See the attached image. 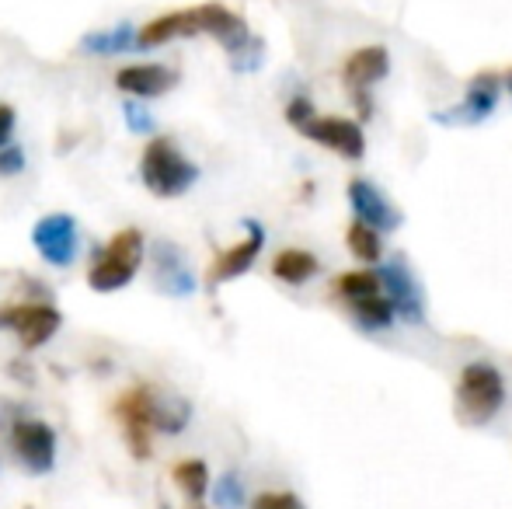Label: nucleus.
I'll list each match as a JSON object with an SVG mask.
<instances>
[{
    "label": "nucleus",
    "mask_w": 512,
    "mask_h": 509,
    "mask_svg": "<svg viewBox=\"0 0 512 509\" xmlns=\"http://www.w3.org/2000/svg\"><path fill=\"white\" fill-rule=\"evenodd\" d=\"M150 262H154V283L164 297H192V293H196L199 279L178 245L157 241L154 252H150Z\"/></svg>",
    "instance_id": "9b49d317"
},
{
    "label": "nucleus",
    "mask_w": 512,
    "mask_h": 509,
    "mask_svg": "<svg viewBox=\"0 0 512 509\" xmlns=\"http://www.w3.org/2000/svg\"><path fill=\"white\" fill-rule=\"evenodd\" d=\"M244 231H248V238H244L241 245H234V248H227V252L216 255L213 269H209V283H213V286L230 283V279L244 276V272L255 265V258L262 255L265 227L258 224V220H244Z\"/></svg>",
    "instance_id": "dca6fc26"
},
{
    "label": "nucleus",
    "mask_w": 512,
    "mask_h": 509,
    "mask_svg": "<svg viewBox=\"0 0 512 509\" xmlns=\"http://www.w3.org/2000/svg\"><path fill=\"white\" fill-rule=\"evenodd\" d=\"M499 95H502L499 77L478 74L471 81V88H467V95L460 98L457 105H450V109H443V112H432V123H439V126H478L495 112Z\"/></svg>",
    "instance_id": "6e6552de"
},
{
    "label": "nucleus",
    "mask_w": 512,
    "mask_h": 509,
    "mask_svg": "<svg viewBox=\"0 0 512 509\" xmlns=\"http://www.w3.org/2000/svg\"><path fill=\"white\" fill-rule=\"evenodd\" d=\"M506 84H509V91H512V74H509V81H506Z\"/></svg>",
    "instance_id": "7c9ffc66"
},
{
    "label": "nucleus",
    "mask_w": 512,
    "mask_h": 509,
    "mask_svg": "<svg viewBox=\"0 0 512 509\" xmlns=\"http://www.w3.org/2000/svg\"><path fill=\"white\" fill-rule=\"evenodd\" d=\"M349 203H352V213H356L359 224L373 227L377 234H391L401 227V213L377 185H370L366 178H356L349 182Z\"/></svg>",
    "instance_id": "4468645a"
},
{
    "label": "nucleus",
    "mask_w": 512,
    "mask_h": 509,
    "mask_svg": "<svg viewBox=\"0 0 512 509\" xmlns=\"http://www.w3.org/2000/svg\"><path fill=\"white\" fill-rule=\"evenodd\" d=\"M307 140L321 143V147L335 150L342 154L345 161H363L366 154V136H363V126L352 123V119H338V116H314L310 123L300 129Z\"/></svg>",
    "instance_id": "f8f14e48"
},
{
    "label": "nucleus",
    "mask_w": 512,
    "mask_h": 509,
    "mask_svg": "<svg viewBox=\"0 0 512 509\" xmlns=\"http://www.w3.org/2000/svg\"><path fill=\"white\" fill-rule=\"evenodd\" d=\"M122 119H126V129L129 133H136V136H150L157 129V119L150 116V109L143 102H122Z\"/></svg>",
    "instance_id": "a878e982"
},
{
    "label": "nucleus",
    "mask_w": 512,
    "mask_h": 509,
    "mask_svg": "<svg viewBox=\"0 0 512 509\" xmlns=\"http://www.w3.org/2000/svg\"><path fill=\"white\" fill-rule=\"evenodd\" d=\"M209 492H213L216 509H241L244 506V482H241V475H234V471H227L220 482L209 485Z\"/></svg>",
    "instance_id": "393cba45"
},
{
    "label": "nucleus",
    "mask_w": 512,
    "mask_h": 509,
    "mask_svg": "<svg viewBox=\"0 0 512 509\" xmlns=\"http://www.w3.org/2000/svg\"><path fill=\"white\" fill-rule=\"evenodd\" d=\"M248 509H307V506L293 492H262V496L251 499Z\"/></svg>",
    "instance_id": "cd10ccee"
},
{
    "label": "nucleus",
    "mask_w": 512,
    "mask_h": 509,
    "mask_svg": "<svg viewBox=\"0 0 512 509\" xmlns=\"http://www.w3.org/2000/svg\"><path fill=\"white\" fill-rule=\"evenodd\" d=\"M178 84V74L164 63H129L115 74V88L129 95L133 102H150V98H164Z\"/></svg>",
    "instance_id": "2eb2a0df"
},
{
    "label": "nucleus",
    "mask_w": 512,
    "mask_h": 509,
    "mask_svg": "<svg viewBox=\"0 0 512 509\" xmlns=\"http://www.w3.org/2000/svg\"><path fill=\"white\" fill-rule=\"evenodd\" d=\"M192 35H203L199 32V14H196V7H185V11L157 14V18H150L143 28H136V46L157 49L175 39H192Z\"/></svg>",
    "instance_id": "f3484780"
},
{
    "label": "nucleus",
    "mask_w": 512,
    "mask_h": 509,
    "mask_svg": "<svg viewBox=\"0 0 512 509\" xmlns=\"http://www.w3.org/2000/svg\"><path fill=\"white\" fill-rule=\"evenodd\" d=\"M14 332L25 353L49 346L63 328V314L53 300H18V304H0V332Z\"/></svg>",
    "instance_id": "20e7f679"
},
{
    "label": "nucleus",
    "mask_w": 512,
    "mask_h": 509,
    "mask_svg": "<svg viewBox=\"0 0 512 509\" xmlns=\"http://www.w3.org/2000/svg\"><path fill=\"white\" fill-rule=\"evenodd\" d=\"M157 387L136 384L115 401V419L122 426V440H126L129 454L136 461H150V440H154V412H157Z\"/></svg>",
    "instance_id": "39448f33"
},
{
    "label": "nucleus",
    "mask_w": 512,
    "mask_h": 509,
    "mask_svg": "<svg viewBox=\"0 0 512 509\" xmlns=\"http://www.w3.org/2000/svg\"><path fill=\"white\" fill-rule=\"evenodd\" d=\"M140 182L157 199H178L199 182V164L171 136H150L140 154Z\"/></svg>",
    "instance_id": "f257e3e1"
},
{
    "label": "nucleus",
    "mask_w": 512,
    "mask_h": 509,
    "mask_svg": "<svg viewBox=\"0 0 512 509\" xmlns=\"http://www.w3.org/2000/svg\"><path fill=\"white\" fill-rule=\"evenodd\" d=\"M143 265V234L136 227H122L108 238V245L95 248V262L88 269V286L95 293L126 290Z\"/></svg>",
    "instance_id": "f03ea898"
},
{
    "label": "nucleus",
    "mask_w": 512,
    "mask_h": 509,
    "mask_svg": "<svg viewBox=\"0 0 512 509\" xmlns=\"http://www.w3.org/2000/svg\"><path fill=\"white\" fill-rule=\"evenodd\" d=\"M192 422V405L178 394H157V412H154V433L178 436L185 433Z\"/></svg>",
    "instance_id": "412c9836"
},
{
    "label": "nucleus",
    "mask_w": 512,
    "mask_h": 509,
    "mask_svg": "<svg viewBox=\"0 0 512 509\" xmlns=\"http://www.w3.org/2000/svg\"><path fill=\"white\" fill-rule=\"evenodd\" d=\"M171 478H175V485L182 489V496L189 499L196 509H203V499L209 492V468L206 461H199V457H189V461H178L175 471H171Z\"/></svg>",
    "instance_id": "aec40b11"
},
{
    "label": "nucleus",
    "mask_w": 512,
    "mask_h": 509,
    "mask_svg": "<svg viewBox=\"0 0 512 509\" xmlns=\"http://www.w3.org/2000/svg\"><path fill=\"white\" fill-rule=\"evenodd\" d=\"M32 245L39 258L53 269H70L77 262V220L74 213H46L35 220Z\"/></svg>",
    "instance_id": "0eeeda50"
},
{
    "label": "nucleus",
    "mask_w": 512,
    "mask_h": 509,
    "mask_svg": "<svg viewBox=\"0 0 512 509\" xmlns=\"http://www.w3.org/2000/svg\"><path fill=\"white\" fill-rule=\"evenodd\" d=\"M387 74H391V53H387L384 46L356 49V53L349 56V63H345V84H349V91L359 98V109H363L366 119H370V112H373L366 91L384 81Z\"/></svg>",
    "instance_id": "ddd939ff"
},
{
    "label": "nucleus",
    "mask_w": 512,
    "mask_h": 509,
    "mask_svg": "<svg viewBox=\"0 0 512 509\" xmlns=\"http://www.w3.org/2000/svg\"><path fill=\"white\" fill-rule=\"evenodd\" d=\"M196 14H199V32L220 42L223 53H227L230 60H234L237 53H244V49L258 39V35H251L248 21H244L237 11H230V7H223V4H199Z\"/></svg>",
    "instance_id": "9d476101"
},
{
    "label": "nucleus",
    "mask_w": 512,
    "mask_h": 509,
    "mask_svg": "<svg viewBox=\"0 0 512 509\" xmlns=\"http://www.w3.org/2000/svg\"><path fill=\"white\" fill-rule=\"evenodd\" d=\"M377 283L384 286L387 304L394 314L408 321V325H422L425 321V293L418 286V279L411 276V269L405 262H384L377 272Z\"/></svg>",
    "instance_id": "1a4fd4ad"
},
{
    "label": "nucleus",
    "mask_w": 512,
    "mask_h": 509,
    "mask_svg": "<svg viewBox=\"0 0 512 509\" xmlns=\"http://www.w3.org/2000/svg\"><path fill=\"white\" fill-rule=\"evenodd\" d=\"M14 126H18V112H14V105L0 102V147H7V143H11Z\"/></svg>",
    "instance_id": "c756f323"
},
{
    "label": "nucleus",
    "mask_w": 512,
    "mask_h": 509,
    "mask_svg": "<svg viewBox=\"0 0 512 509\" xmlns=\"http://www.w3.org/2000/svg\"><path fill=\"white\" fill-rule=\"evenodd\" d=\"M272 276L286 286H304L307 279L317 276V258L304 252V248H286V252H279L276 262H272Z\"/></svg>",
    "instance_id": "6ab92c4d"
},
{
    "label": "nucleus",
    "mask_w": 512,
    "mask_h": 509,
    "mask_svg": "<svg viewBox=\"0 0 512 509\" xmlns=\"http://www.w3.org/2000/svg\"><path fill=\"white\" fill-rule=\"evenodd\" d=\"M338 293H342L349 304L366 300V297H377L380 293L377 272H345V276H338Z\"/></svg>",
    "instance_id": "5701e85b"
},
{
    "label": "nucleus",
    "mask_w": 512,
    "mask_h": 509,
    "mask_svg": "<svg viewBox=\"0 0 512 509\" xmlns=\"http://www.w3.org/2000/svg\"><path fill=\"white\" fill-rule=\"evenodd\" d=\"M11 454L28 475H49L56 468V429L32 415H21L7 426Z\"/></svg>",
    "instance_id": "423d86ee"
},
{
    "label": "nucleus",
    "mask_w": 512,
    "mask_h": 509,
    "mask_svg": "<svg viewBox=\"0 0 512 509\" xmlns=\"http://www.w3.org/2000/svg\"><path fill=\"white\" fill-rule=\"evenodd\" d=\"M25 168H28L25 147H18V143H7V147H0V178H18Z\"/></svg>",
    "instance_id": "bb28decb"
},
{
    "label": "nucleus",
    "mask_w": 512,
    "mask_h": 509,
    "mask_svg": "<svg viewBox=\"0 0 512 509\" xmlns=\"http://www.w3.org/2000/svg\"><path fill=\"white\" fill-rule=\"evenodd\" d=\"M133 46H136V25L119 21V25L95 28V32L84 35V39L77 42V53H84V56H119V53H129Z\"/></svg>",
    "instance_id": "a211bd4d"
},
{
    "label": "nucleus",
    "mask_w": 512,
    "mask_h": 509,
    "mask_svg": "<svg viewBox=\"0 0 512 509\" xmlns=\"http://www.w3.org/2000/svg\"><path fill=\"white\" fill-rule=\"evenodd\" d=\"M506 405V381L492 363H467L457 381V419L467 426H485Z\"/></svg>",
    "instance_id": "7ed1b4c3"
},
{
    "label": "nucleus",
    "mask_w": 512,
    "mask_h": 509,
    "mask_svg": "<svg viewBox=\"0 0 512 509\" xmlns=\"http://www.w3.org/2000/svg\"><path fill=\"white\" fill-rule=\"evenodd\" d=\"M345 241H349V252L356 258H363V262H380V234L373 231V227L366 224H352L349 234H345Z\"/></svg>",
    "instance_id": "b1692460"
},
{
    "label": "nucleus",
    "mask_w": 512,
    "mask_h": 509,
    "mask_svg": "<svg viewBox=\"0 0 512 509\" xmlns=\"http://www.w3.org/2000/svg\"><path fill=\"white\" fill-rule=\"evenodd\" d=\"M310 119H314V105H310V98H304V95L290 98V105H286V123H290L293 129H304Z\"/></svg>",
    "instance_id": "c85d7f7f"
},
{
    "label": "nucleus",
    "mask_w": 512,
    "mask_h": 509,
    "mask_svg": "<svg viewBox=\"0 0 512 509\" xmlns=\"http://www.w3.org/2000/svg\"><path fill=\"white\" fill-rule=\"evenodd\" d=\"M352 314H356L359 328H366V332H387L394 321V311L391 304H387L384 297H366V300H356V304H349Z\"/></svg>",
    "instance_id": "4be33fe9"
}]
</instances>
